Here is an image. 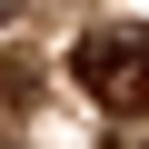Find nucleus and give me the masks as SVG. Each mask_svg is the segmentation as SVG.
<instances>
[{
	"label": "nucleus",
	"instance_id": "f257e3e1",
	"mask_svg": "<svg viewBox=\"0 0 149 149\" xmlns=\"http://www.w3.org/2000/svg\"><path fill=\"white\" fill-rule=\"evenodd\" d=\"M70 80H80L109 119H139L149 109V20H100L80 50H70Z\"/></svg>",
	"mask_w": 149,
	"mask_h": 149
},
{
	"label": "nucleus",
	"instance_id": "f03ea898",
	"mask_svg": "<svg viewBox=\"0 0 149 149\" xmlns=\"http://www.w3.org/2000/svg\"><path fill=\"white\" fill-rule=\"evenodd\" d=\"M10 20H20V0H0V30H10Z\"/></svg>",
	"mask_w": 149,
	"mask_h": 149
},
{
	"label": "nucleus",
	"instance_id": "7ed1b4c3",
	"mask_svg": "<svg viewBox=\"0 0 149 149\" xmlns=\"http://www.w3.org/2000/svg\"><path fill=\"white\" fill-rule=\"evenodd\" d=\"M139 149H149V139H139Z\"/></svg>",
	"mask_w": 149,
	"mask_h": 149
}]
</instances>
